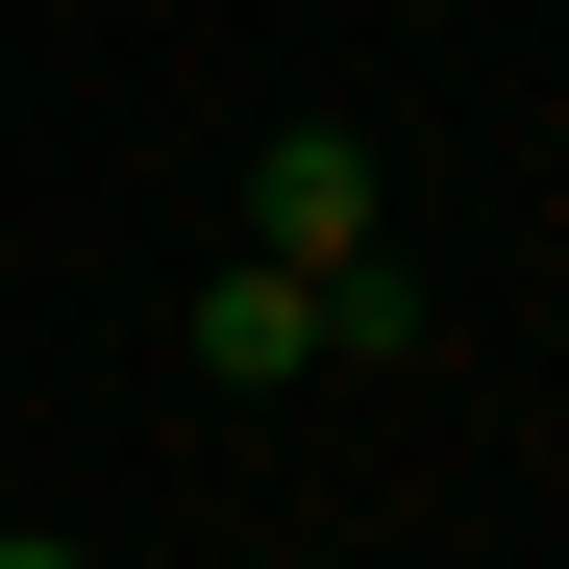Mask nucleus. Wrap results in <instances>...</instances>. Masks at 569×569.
<instances>
[{"mask_svg":"<svg viewBox=\"0 0 569 569\" xmlns=\"http://www.w3.org/2000/svg\"><path fill=\"white\" fill-rule=\"evenodd\" d=\"M248 248H272V272H347V248H371V149H347V124H272V149H248Z\"/></svg>","mask_w":569,"mask_h":569,"instance_id":"1","label":"nucleus"},{"mask_svg":"<svg viewBox=\"0 0 569 569\" xmlns=\"http://www.w3.org/2000/svg\"><path fill=\"white\" fill-rule=\"evenodd\" d=\"M199 371H223V397H272V371H322V272H199Z\"/></svg>","mask_w":569,"mask_h":569,"instance_id":"2","label":"nucleus"},{"mask_svg":"<svg viewBox=\"0 0 569 569\" xmlns=\"http://www.w3.org/2000/svg\"><path fill=\"white\" fill-rule=\"evenodd\" d=\"M397 347H421V272L347 248V272H322V371H397Z\"/></svg>","mask_w":569,"mask_h":569,"instance_id":"3","label":"nucleus"},{"mask_svg":"<svg viewBox=\"0 0 569 569\" xmlns=\"http://www.w3.org/2000/svg\"><path fill=\"white\" fill-rule=\"evenodd\" d=\"M0 569H74V545H50V520H0Z\"/></svg>","mask_w":569,"mask_h":569,"instance_id":"4","label":"nucleus"},{"mask_svg":"<svg viewBox=\"0 0 569 569\" xmlns=\"http://www.w3.org/2000/svg\"><path fill=\"white\" fill-rule=\"evenodd\" d=\"M0 26H26V0H0Z\"/></svg>","mask_w":569,"mask_h":569,"instance_id":"5","label":"nucleus"}]
</instances>
